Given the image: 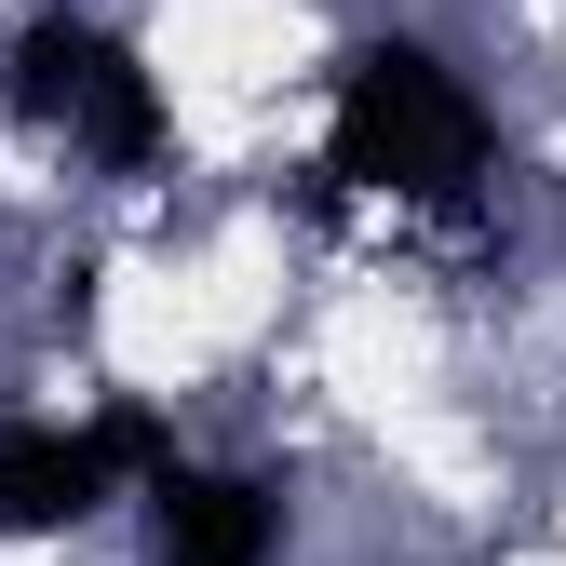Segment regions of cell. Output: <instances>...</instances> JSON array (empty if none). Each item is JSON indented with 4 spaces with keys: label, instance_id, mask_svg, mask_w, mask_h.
Segmentation results:
<instances>
[{
    "label": "cell",
    "instance_id": "cell-1",
    "mask_svg": "<svg viewBox=\"0 0 566 566\" xmlns=\"http://www.w3.org/2000/svg\"><path fill=\"white\" fill-rule=\"evenodd\" d=\"M485 163H500V122L472 108V82L432 41H365L337 67V108H324V176L337 189H378V202H472Z\"/></svg>",
    "mask_w": 566,
    "mask_h": 566
},
{
    "label": "cell",
    "instance_id": "cell-2",
    "mask_svg": "<svg viewBox=\"0 0 566 566\" xmlns=\"http://www.w3.org/2000/svg\"><path fill=\"white\" fill-rule=\"evenodd\" d=\"M0 95H14L28 135H54V149H82L95 176H149L163 163V82L135 67V41L82 28V14H41L14 28V54H0Z\"/></svg>",
    "mask_w": 566,
    "mask_h": 566
},
{
    "label": "cell",
    "instance_id": "cell-3",
    "mask_svg": "<svg viewBox=\"0 0 566 566\" xmlns=\"http://www.w3.org/2000/svg\"><path fill=\"white\" fill-rule=\"evenodd\" d=\"M163 418L149 405H108L82 418V432H54V418H14L0 432V539H67V526H95L122 500V472H163Z\"/></svg>",
    "mask_w": 566,
    "mask_h": 566
},
{
    "label": "cell",
    "instance_id": "cell-4",
    "mask_svg": "<svg viewBox=\"0 0 566 566\" xmlns=\"http://www.w3.org/2000/svg\"><path fill=\"white\" fill-rule=\"evenodd\" d=\"M270 539L283 500L256 472H189V459L149 472V566H270Z\"/></svg>",
    "mask_w": 566,
    "mask_h": 566
}]
</instances>
